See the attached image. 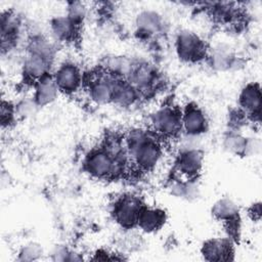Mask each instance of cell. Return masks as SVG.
Instances as JSON below:
<instances>
[{"mask_svg": "<svg viewBox=\"0 0 262 262\" xmlns=\"http://www.w3.org/2000/svg\"><path fill=\"white\" fill-rule=\"evenodd\" d=\"M130 164L139 172H149L162 158L160 141L144 131H132L125 140Z\"/></svg>", "mask_w": 262, "mask_h": 262, "instance_id": "6da1fadb", "label": "cell"}, {"mask_svg": "<svg viewBox=\"0 0 262 262\" xmlns=\"http://www.w3.org/2000/svg\"><path fill=\"white\" fill-rule=\"evenodd\" d=\"M128 163L115 158L105 148L92 149L84 160V169L97 179H114L122 175Z\"/></svg>", "mask_w": 262, "mask_h": 262, "instance_id": "7a4b0ae2", "label": "cell"}, {"mask_svg": "<svg viewBox=\"0 0 262 262\" xmlns=\"http://www.w3.org/2000/svg\"><path fill=\"white\" fill-rule=\"evenodd\" d=\"M182 112L174 106H164L157 111L150 118L152 131L162 137H173L181 129Z\"/></svg>", "mask_w": 262, "mask_h": 262, "instance_id": "3957f363", "label": "cell"}, {"mask_svg": "<svg viewBox=\"0 0 262 262\" xmlns=\"http://www.w3.org/2000/svg\"><path fill=\"white\" fill-rule=\"evenodd\" d=\"M141 201L134 195L121 196L114 205L113 216L115 221L124 228H132L137 225L139 215L143 209Z\"/></svg>", "mask_w": 262, "mask_h": 262, "instance_id": "277c9868", "label": "cell"}, {"mask_svg": "<svg viewBox=\"0 0 262 262\" xmlns=\"http://www.w3.org/2000/svg\"><path fill=\"white\" fill-rule=\"evenodd\" d=\"M115 76L106 71L91 74L87 78V91L89 97L96 103H108L113 100Z\"/></svg>", "mask_w": 262, "mask_h": 262, "instance_id": "5b68a950", "label": "cell"}, {"mask_svg": "<svg viewBox=\"0 0 262 262\" xmlns=\"http://www.w3.org/2000/svg\"><path fill=\"white\" fill-rule=\"evenodd\" d=\"M176 51L182 60L194 62L206 56V45L195 34L182 32L176 39Z\"/></svg>", "mask_w": 262, "mask_h": 262, "instance_id": "8992f818", "label": "cell"}, {"mask_svg": "<svg viewBox=\"0 0 262 262\" xmlns=\"http://www.w3.org/2000/svg\"><path fill=\"white\" fill-rule=\"evenodd\" d=\"M53 80L58 91L66 94L75 93L83 84V77L79 68L71 62H64L59 66L53 76Z\"/></svg>", "mask_w": 262, "mask_h": 262, "instance_id": "52a82bcc", "label": "cell"}, {"mask_svg": "<svg viewBox=\"0 0 262 262\" xmlns=\"http://www.w3.org/2000/svg\"><path fill=\"white\" fill-rule=\"evenodd\" d=\"M182 129L189 135H199L207 130L208 122L203 111L194 103L185 106L181 115Z\"/></svg>", "mask_w": 262, "mask_h": 262, "instance_id": "ba28073f", "label": "cell"}, {"mask_svg": "<svg viewBox=\"0 0 262 262\" xmlns=\"http://www.w3.org/2000/svg\"><path fill=\"white\" fill-rule=\"evenodd\" d=\"M203 154L196 149L185 150L180 154L176 161V169L187 179H194L201 172Z\"/></svg>", "mask_w": 262, "mask_h": 262, "instance_id": "9c48e42d", "label": "cell"}, {"mask_svg": "<svg viewBox=\"0 0 262 262\" xmlns=\"http://www.w3.org/2000/svg\"><path fill=\"white\" fill-rule=\"evenodd\" d=\"M202 253L209 261H227L231 260L233 249L230 241L225 238H214L206 242Z\"/></svg>", "mask_w": 262, "mask_h": 262, "instance_id": "30bf717a", "label": "cell"}, {"mask_svg": "<svg viewBox=\"0 0 262 262\" xmlns=\"http://www.w3.org/2000/svg\"><path fill=\"white\" fill-rule=\"evenodd\" d=\"M127 80L140 93L149 90L156 84L157 74L155 69L147 63L134 64L133 70Z\"/></svg>", "mask_w": 262, "mask_h": 262, "instance_id": "8fae6325", "label": "cell"}, {"mask_svg": "<svg viewBox=\"0 0 262 262\" xmlns=\"http://www.w3.org/2000/svg\"><path fill=\"white\" fill-rule=\"evenodd\" d=\"M139 98V91L126 79L115 78L113 100L115 104L120 106H130Z\"/></svg>", "mask_w": 262, "mask_h": 262, "instance_id": "7c38bea8", "label": "cell"}, {"mask_svg": "<svg viewBox=\"0 0 262 262\" xmlns=\"http://www.w3.org/2000/svg\"><path fill=\"white\" fill-rule=\"evenodd\" d=\"M241 107L250 116L260 117L261 91L258 84H248L241 92L238 99Z\"/></svg>", "mask_w": 262, "mask_h": 262, "instance_id": "4fadbf2b", "label": "cell"}, {"mask_svg": "<svg viewBox=\"0 0 262 262\" xmlns=\"http://www.w3.org/2000/svg\"><path fill=\"white\" fill-rule=\"evenodd\" d=\"M166 221V214L160 209H150L143 207L137 225L146 232H152L160 229Z\"/></svg>", "mask_w": 262, "mask_h": 262, "instance_id": "5bb4252c", "label": "cell"}, {"mask_svg": "<svg viewBox=\"0 0 262 262\" xmlns=\"http://www.w3.org/2000/svg\"><path fill=\"white\" fill-rule=\"evenodd\" d=\"M57 86L53 77L48 75L35 83V102L38 105H45L55 99L57 95Z\"/></svg>", "mask_w": 262, "mask_h": 262, "instance_id": "9a60e30c", "label": "cell"}, {"mask_svg": "<svg viewBox=\"0 0 262 262\" xmlns=\"http://www.w3.org/2000/svg\"><path fill=\"white\" fill-rule=\"evenodd\" d=\"M49 60L44 57L30 53L24 64V73L33 82H37L43 77L47 76L49 69Z\"/></svg>", "mask_w": 262, "mask_h": 262, "instance_id": "2e32d148", "label": "cell"}, {"mask_svg": "<svg viewBox=\"0 0 262 262\" xmlns=\"http://www.w3.org/2000/svg\"><path fill=\"white\" fill-rule=\"evenodd\" d=\"M213 214L218 219L223 220L228 225V229L233 230L236 228V219H237V208L229 200H220L215 204L213 208Z\"/></svg>", "mask_w": 262, "mask_h": 262, "instance_id": "e0dca14e", "label": "cell"}, {"mask_svg": "<svg viewBox=\"0 0 262 262\" xmlns=\"http://www.w3.org/2000/svg\"><path fill=\"white\" fill-rule=\"evenodd\" d=\"M18 27L19 23L17 20V17L10 13L6 12L3 13L1 16V40H2V49L5 48V46L10 45L17 37L18 34Z\"/></svg>", "mask_w": 262, "mask_h": 262, "instance_id": "ac0fdd59", "label": "cell"}, {"mask_svg": "<svg viewBox=\"0 0 262 262\" xmlns=\"http://www.w3.org/2000/svg\"><path fill=\"white\" fill-rule=\"evenodd\" d=\"M78 26L72 18L69 16H58L55 17L52 23V31L56 38L62 41H70L75 38L77 33Z\"/></svg>", "mask_w": 262, "mask_h": 262, "instance_id": "d6986e66", "label": "cell"}, {"mask_svg": "<svg viewBox=\"0 0 262 262\" xmlns=\"http://www.w3.org/2000/svg\"><path fill=\"white\" fill-rule=\"evenodd\" d=\"M161 26V17L156 12L144 11L140 13L137 17V27L139 33H141L144 36H149L158 32Z\"/></svg>", "mask_w": 262, "mask_h": 262, "instance_id": "ffe728a7", "label": "cell"}, {"mask_svg": "<svg viewBox=\"0 0 262 262\" xmlns=\"http://www.w3.org/2000/svg\"><path fill=\"white\" fill-rule=\"evenodd\" d=\"M225 145L229 150L239 154L247 148V141L238 135H230L225 139Z\"/></svg>", "mask_w": 262, "mask_h": 262, "instance_id": "44dd1931", "label": "cell"}, {"mask_svg": "<svg viewBox=\"0 0 262 262\" xmlns=\"http://www.w3.org/2000/svg\"><path fill=\"white\" fill-rule=\"evenodd\" d=\"M13 117H14V110L13 106L6 102V101H2V105H1V122H2V126H8L12 123L13 121Z\"/></svg>", "mask_w": 262, "mask_h": 262, "instance_id": "7402d4cb", "label": "cell"}]
</instances>
